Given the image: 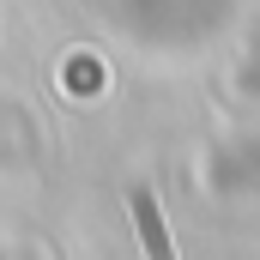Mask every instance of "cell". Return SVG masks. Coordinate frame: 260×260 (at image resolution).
Listing matches in <instances>:
<instances>
[{
	"label": "cell",
	"instance_id": "obj_1",
	"mask_svg": "<svg viewBox=\"0 0 260 260\" xmlns=\"http://www.w3.org/2000/svg\"><path fill=\"white\" fill-rule=\"evenodd\" d=\"M127 206H133V224H139V236H145V254H151V260H176V254H170V236H164V218H157V200L145 194V188H133Z\"/></svg>",
	"mask_w": 260,
	"mask_h": 260
}]
</instances>
